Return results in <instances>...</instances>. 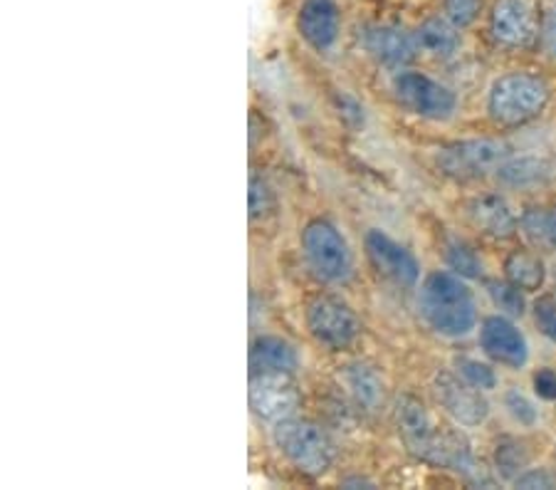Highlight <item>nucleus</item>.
I'll use <instances>...</instances> for the list:
<instances>
[{
    "instance_id": "nucleus-28",
    "label": "nucleus",
    "mask_w": 556,
    "mask_h": 490,
    "mask_svg": "<svg viewBox=\"0 0 556 490\" xmlns=\"http://www.w3.org/2000/svg\"><path fill=\"white\" fill-rule=\"evenodd\" d=\"M273 209H275L273 189L263 181V178L255 176L253 181H250V218L253 221L265 218Z\"/></svg>"
},
{
    "instance_id": "nucleus-2",
    "label": "nucleus",
    "mask_w": 556,
    "mask_h": 490,
    "mask_svg": "<svg viewBox=\"0 0 556 490\" xmlns=\"http://www.w3.org/2000/svg\"><path fill=\"white\" fill-rule=\"evenodd\" d=\"M418 310L441 337H468L478 327V305L468 282L453 271H433L420 285Z\"/></svg>"
},
{
    "instance_id": "nucleus-8",
    "label": "nucleus",
    "mask_w": 556,
    "mask_h": 490,
    "mask_svg": "<svg viewBox=\"0 0 556 490\" xmlns=\"http://www.w3.org/2000/svg\"><path fill=\"white\" fill-rule=\"evenodd\" d=\"M302 394L292 374L285 372H253L250 374V409L267 424L298 416Z\"/></svg>"
},
{
    "instance_id": "nucleus-19",
    "label": "nucleus",
    "mask_w": 556,
    "mask_h": 490,
    "mask_svg": "<svg viewBox=\"0 0 556 490\" xmlns=\"http://www.w3.org/2000/svg\"><path fill=\"white\" fill-rule=\"evenodd\" d=\"M300 367V354L294 347L275 335H260L250 344V369L294 374Z\"/></svg>"
},
{
    "instance_id": "nucleus-3",
    "label": "nucleus",
    "mask_w": 556,
    "mask_h": 490,
    "mask_svg": "<svg viewBox=\"0 0 556 490\" xmlns=\"http://www.w3.org/2000/svg\"><path fill=\"white\" fill-rule=\"evenodd\" d=\"M552 100L546 79L532 73H507L497 77L488 95L490 120L502 129H517L540 120Z\"/></svg>"
},
{
    "instance_id": "nucleus-17",
    "label": "nucleus",
    "mask_w": 556,
    "mask_h": 490,
    "mask_svg": "<svg viewBox=\"0 0 556 490\" xmlns=\"http://www.w3.org/2000/svg\"><path fill=\"white\" fill-rule=\"evenodd\" d=\"M495 176L502 186H509V189H540L556 178V164L546 156L513 154L497 168Z\"/></svg>"
},
{
    "instance_id": "nucleus-30",
    "label": "nucleus",
    "mask_w": 556,
    "mask_h": 490,
    "mask_svg": "<svg viewBox=\"0 0 556 490\" xmlns=\"http://www.w3.org/2000/svg\"><path fill=\"white\" fill-rule=\"evenodd\" d=\"M534 323L546 340L556 344V300L542 298L534 302Z\"/></svg>"
},
{
    "instance_id": "nucleus-24",
    "label": "nucleus",
    "mask_w": 556,
    "mask_h": 490,
    "mask_svg": "<svg viewBox=\"0 0 556 490\" xmlns=\"http://www.w3.org/2000/svg\"><path fill=\"white\" fill-rule=\"evenodd\" d=\"M445 263L455 275L465 280H475L482 275V261L463 240H447L445 243Z\"/></svg>"
},
{
    "instance_id": "nucleus-20",
    "label": "nucleus",
    "mask_w": 556,
    "mask_h": 490,
    "mask_svg": "<svg viewBox=\"0 0 556 490\" xmlns=\"http://www.w3.org/2000/svg\"><path fill=\"white\" fill-rule=\"evenodd\" d=\"M460 28L453 25L447 17H428L426 23L418 25L416 45L418 52L430 58H451L460 48Z\"/></svg>"
},
{
    "instance_id": "nucleus-25",
    "label": "nucleus",
    "mask_w": 556,
    "mask_h": 490,
    "mask_svg": "<svg viewBox=\"0 0 556 490\" xmlns=\"http://www.w3.org/2000/svg\"><path fill=\"white\" fill-rule=\"evenodd\" d=\"M519 228H522L525 238L534 248H542V251H549L552 246V234H549V209L529 206L522 213V221H519Z\"/></svg>"
},
{
    "instance_id": "nucleus-1",
    "label": "nucleus",
    "mask_w": 556,
    "mask_h": 490,
    "mask_svg": "<svg viewBox=\"0 0 556 490\" xmlns=\"http://www.w3.org/2000/svg\"><path fill=\"white\" fill-rule=\"evenodd\" d=\"M396 426L403 445L416 458L433 463L463 476L478 474L470 441L455 426L438 422L430 409L416 397H401L396 404Z\"/></svg>"
},
{
    "instance_id": "nucleus-26",
    "label": "nucleus",
    "mask_w": 556,
    "mask_h": 490,
    "mask_svg": "<svg viewBox=\"0 0 556 490\" xmlns=\"http://www.w3.org/2000/svg\"><path fill=\"white\" fill-rule=\"evenodd\" d=\"M455 369L465 381H470L472 387H478L482 391H490V389L497 387L495 369H492L490 364H485V362L472 360V356H457Z\"/></svg>"
},
{
    "instance_id": "nucleus-27",
    "label": "nucleus",
    "mask_w": 556,
    "mask_h": 490,
    "mask_svg": "<svg viewBox=\"0 0 556 490\" xmlns=\"http://www.w3.org/2000/svg\"><path fill=\"white\" fill-rule=\"evenodd\" d=\"M445 17L457 28H468L482 11V0H443Z\"/></svg>"
},
{
    "instance_id": "nucleus-6",
    "label": "nucleus",
    "mask_w": 556,
    "mask_h": 490,
    "mask_svg": "<svg viewBox=\"0 0 556 490\" xmlns=\"http://www.w3.org/2000/svg\"><path fill=\"white\" fill-rule=\"evenodd\" d=\"M513 154V145L505 139H465L438 149L435 164L445 176L457 178V181H472V178L497 174V168Z\"/></svg>"
},
{
    "instance_id": "nucleus-32",
    "label": "nucleus",
    "mask_w": 556,
    "mask_h": 490,
    "mask_svg": "<svg viewBox=\"0 0 556 490\" xmlns=\"http://www.w3.org/2000/svg\"><path fill=\"white\" fill-rule=\"evenodd\" d=\"M517 488H554L556 480L546 474L544 468H527L522 476L515 480Z\"/></svg>"
},
{
    "instance_id": "nucleus-9",
    "label": "nucleus",
    "mask_w": 556,
    "mask_h": 490,
    "mask_svg": "<svg viewBox=\"0 0 556 490\" xmlns=\"http://www.w3.org/2000/svg\"><path fill=\"white\" fill-rule=\"evenodd\" d=\"M490 33L505 48H532L542 35L540 5L534 0H495L490 13Z\"/></svg>"
},
{
    "instance_id": "nucleus-22",
    "label": "nucleus",
    "mask_w": 556,
    "mask_h": 490,
    "mask_svg": "<svg viewBox=\"0 0 556 490\" xmlns=\"http://www.w3.org/2000/svg\"><path fill=\"white\" fill-rule=\"evenodd\" d=\"M532 463V451L527 449L525 441L513 439V436H505L495 445V468L497 474L505 480H515L525 474Z\"/></svg>"
},
{
    "instance_id": "nucleus-29",
    "label": "nucleus",
    "mask_w": 556,
    "mask_h": 490,
    "mask_svg": "<svg viewBox=\"0 0 556 490\" xmlns=\"http://www.w3.org/2000/svg\"><path fill=\"white\" fill-rule=\"evenodd\" d=\"M505 406L507 412L513 414L515 422H519L522 426H534L536 422V409L532 401H529L519 389H509L505 394Z\"/></svg>"
},
{
    "instance_id": "nucleus-23",
    "label": "nucleus",
    "mask_w": 556,
    "mask_h": 490,
    "mask_svg": "<svg viewBox=\"0 0 556 490\" xmlns=\"http://www.w3.org/2000/svg\"><path fill=\"white\" fill-rule=\"evenodd\" d=\"M488 296L500 312H505L507 317H522L527 312V298L525 290L517 288L509 280H488Z\"/></svg>"
},
{
    "instance_id": "nucleus-16",
    "label": "nucleus",
    "mask_w": 556,
    "mask_h": 490,
    "mask_svg": "<svg viewBox=\"0 0 556 490\" xmlns=\"http://www.w3.org/2000/svg\"><path fill=\"white\" fill-rule=\"evenodd\" d=\"M366 50L371 52V58L381 65L391 70H401L414 62L418 55L416 35L406 33L399 25H381L366 35Z\"/></svg>"
},
{
    "instance_id": "nucleus-13",
    "label": "nucleus",
    "mask_w": 556,
    "mask_h": 490,
    "mask_svg": "<svg viewBox=\"0 0 556 490\" xmlns=\"http://www.w3.org/2000/svg\"><path fill=\"white\" fill-rule=\"evenodd\" d=\"M480 347L492 362L507 369H522L529 362V344L513 319L505 315H492L482 319Z\"/></svg>"
},
{
    "instance_id": "nucleus-34",
    "label": "nucleus",
    "mask_w": 556,
    "mask_h": 490,
    "mask_svg": "<svg viewBox=\"0 0 556 490\" xmlns=\"http://www.w3.org/2000/svg\"><path fill=\"white\" fill-rule=\"evenodd\" d=\"M549 234H552V246L556 248V206L549 209Z\"/></svg>"
},
{
    "instance_id": "nucleus-18",
    "label": "nucleus",
    "mask_w": 556,
    "mask_h": 490,
    "mask_svg": "<svg viewBox=\"0 0 556 490\" xmlns=\"http://www.w3.org/2000/svg\"><path fill=\"white\" fill-rule=\"evenodd\" d=\"M342 385L346 387L349 397L364 412H379L386 404V385L383 377L376 367H369L364 362H354L342 369Z\"/></svg>"
},
{
    "instance_id": "nucleus-12",
    "label": "nucleus",
    "mask_w": 556,
    "mask_h": 490,
    "mask_svg": "<svg viewBox=\"0 0 556 490\" xmlns=\"http://www.w3.org/2000/svg\"><path fill=\"white\" fill-rule=\"evenodd\" d=\"M364 251L379 278L393 282L396 288H416L420 280V263L399 240L386 236L379 228H371L364 238Z\"/></svg>"
},
{
    "instance_id": "nucleus-14",
    "label": "nucleus",
    "mask_w": 556,
    "mask_h": 490,
    "mask_svg": "<svg viewBox=\"0 0 556 490\" xmlns=\"http://www.w3.org/2000/svg\"><path fill=\"white\" fill-rule=\"evenodd\" d=\"M465 216L480 234L495 240H509L517 236L519 221L515 216L505 196L500 193H480L465 203Z\"/></svg>"
},
{
    "instance_id": "nucleus-33",
    "label": "nucleus",
    "mask_w": 556,
    "mask_h": 490,
    "mask_svg": "<svg viewBox=\"0 0 556 490\" xmlns=\"http://www.w3.org/2000/svg\"><path fill=\"white\" fill-rule=\"evenodd\" d=\"M542 45L546 55L556 62V11L549 13V17L542 25Z\"/></svg>"
},
{
    "instance_id": "nucleus-10",
    "label": "nucleus",
    "mask_w": 556,
    "mask_h": 490,
    "mask_svg": "<svg viewBox=\"0 0 556 490\" xmlns=\"http://www.w3.org/2000/svg\"><path fill=\"white\" fill-rule=\"evenodd\" d=\"M393 95L406 110L424 120H447L453 117L457 106L451 89L424 73H414V70H403L393 77Z\"/></svg>"
},
{
    "instance_id": "nucleus-11",
    "label": "nucleus",
    "mask_w": 556,
    "mask_h": 490,
    "mask_svg": "<svg viewBox=\"0 0 556 490\" xmlns=\"http://www.w3.org/2000/svg\"><path fill=\"white\" fill-rule=\"evenodd\" d=\"M433 394L438 406L453 418L457 426H475L485 424L490 416V404L482 389L472 387L470 381H465L460 374L455 372H438L433 377Z\"/></svg>"
},
{
    "instance_id": "nucleus-7",
    "label": "nucleus",
    "mask_w": 556,
    "mask_h": 490,
    "mask_svg": "<svg viewBox=\"0 0 556 490\" xmlns=\"http://www.w3.org/2000/svg\"><path fill=\"white\" fill-rule=\"evenodd\" d=\"M304 325H307L312 340L331 352L349 350L362 335V323L352 305L334 296L314 298L304 312Z\"/></svg>"
},
{
    "instance_id": "nucleus-21",
    "label": "nucleus",
    "mask_w": 556,
    "mask_h": 490,
    "mask_svg": "<svg viewBox=\"0 0 556 490\" xmlns=\"http://www.w3.org/2000/svg\"><path fill=\"white\" fill-rule=\"evenodd\" d=\"M505 278L525 292L540 290L546 278V267L540 253L527 251V248H517V251L509 253L505 261Z\"/></svg>"
},
{
    "instance_id": "nucleus-15",
    "label": "nucleus",
    "mask_w": 556,
    "mask_h": 490,
    "mask_svg": "<svg viewBox=\"0 0 556 490\" xmlns=\"http://www.w3.org/2000/svg\"><path fill=\"white\" fill-rule=\"evenodd\" d=\"M298 28L312 50L327 52L339 38V8L334 0H304Z\"/></svg>"
},
{
    "instance_id": "nucleus-5",
    "label": "nucleus",
    "mask_w": 556,
    "mask_h": 490,
    "mask_svg": "<svg viewBox=\"0 0 556 490\" xmlns=\"http://www.w3.org/2000/svg\"><path fill=\"white\" fill-rule=\"evenodd\" d=\"M302 253L309 271L319 280L344 285L354 275V253L334 223L325 218L309 221L302 230Z\"/></svg>"
},
{
    "instance_id": "nucleus-31",
    "label": "nucleus",
    "mask_w": 556,
    "mask_h": 490,
    "mask_svg": "<svg viewBox=\"0 0 556 490\" xmlns=\"http://www.w3.org/2000/svg\"><path fill=\"white\" fill-rule=\"evenodd\" d=\"M534 391L544 401H556V372L544 367L534 374Z\"/></svg>"
},
{
    "instance_id": "nucleus-4",
    "label": "nucleus",
    "mask_w": 556,
    "mask_h": 490,
    "mask_svg": "<svg viewBox=\"0 0 556 490\" xmlns=\"http://www.w3.org/2000/svg\"><path fill=\"white\" fill-rule=\"evenodd\" d=\"M273 441L282 456L304 476H325L337 461V443L331 441L327 429H321L309 418L290 416L285 422H277Z\"/></svg>"
}]
</instances>
